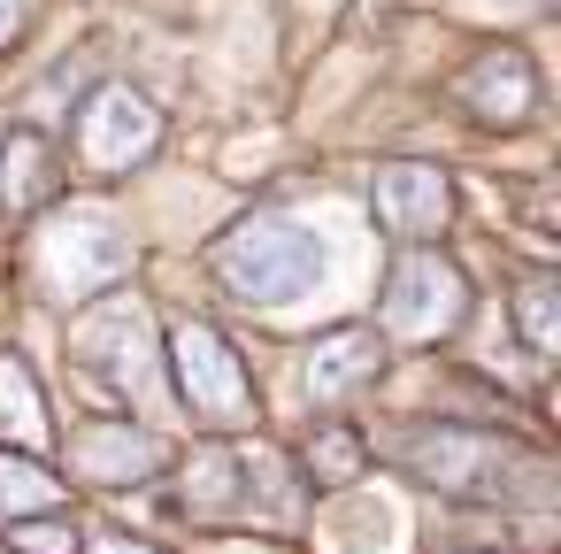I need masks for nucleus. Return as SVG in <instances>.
<instances>
[{"label": "nucleus", "mask_w": 561, "mask_h": 554, "mask_svg": "<svg viewBox=\"0 0 561 554\" xmlns=\"http://www.w3.org/2000/svg\"><path fill=\"white\" fill-rule=\"evenodd\" d=\"M216 278L254 308H285V301H308L331 278V247L308 224L262 208V216H247L216 239Z\"/></svg>", "instance_id": "f257e3e1"}, {"label": "nucleus", "mask_w": 561, "mask_h": 554, "mask_svg": "<svg viewBox=\"0 0 561 554\" xmlns=\"http://www.w3.org/2000/svg\"><path fill=\"white\" fill-rule=\"evenodd\" d=\"M408 470L438 493H477V500H507V493H546V462L492 439V431H431V439H408Z\"/></svg>", "instance_id": "f03ea898"}, {"label": "nucleus", "mask_w": 561, "mask_h": 554, "mask_svg": "<svg viewBox=\"0 0 561 554\" xmlns=\"http://www.w3.org/2000/svg\"><path fill=\"white\" fill-rule=\"evenodd\" d=\"M461 308H469V285H461V270L446 255L408 247L392 262V278H385V331H400V339H446L461 324Z\"/></svg>", "instance_id": "7ed1b4c3"}, {"label": "nucleus", "mask_w": 561, "mask_h": 554, "mask_svg": "<svg viewBox=\"0 0 561 554\" xmlns=\"http://www.w3.org/2000/svg\"><path fill=\"white\" fill-rule=\"evenodd\" d=\"M170 354H178V393L201 423H239L254 408V385L239 370V354L208 331V324H178L170 331Z\"/></svg>", "instance_id": "20e7f679"}, {"label": "nucleus", "mask_w": 561, "mask_h": 554, "mask_svg": "<svg viewBox=\"0 0 561 554\" xmlns=\"http://www.w3.org/2000/svg\"><path fill=\"white\" fill-rule=\"evenodd\" d=\"M39 270L55 278V293H93V285L131 270V239L108 208H70L62 231L39 247Z\"/></svg>", "instance_id": "39448f33"}, {"label": "nucleus", "mask_w": 561, "mask_h": 554, "mask_svg": "<svg viewBox=\"0 0 561 554\" xmlns=\"http://www.w3.org/2000/svg\"><path fill=\"white\" fill-rule=\"evenodd\" d=\"M369 216H377V231L385 239H431L446 216H454V185H446V170H431V162H385L377 178H369Z\"/></svg>", "instance_id": "423d86ee"}, {"label": "nucleus", "mask_w": 561, "mask_h": 554, "mask_svg": "<svg viewBox=\"0 0 561 554\" xmlns=\"http://www.w3.org/2000/svg\"><path fill=\"white\" fill-rule=\"evenodd\" d=\"M154 139H162V116H154L131 86H93V93H85V109H78V147H85V162L124 170V162H139V155H154Z\"/></svg>", "instance_id": "0eeeda50"}, {"label": "nucleus", "mask_w": 561, "mask_h": 554, "mask_svg": "<svg viewBox=\"0 0 561 554\" xmlns=\"http://www.w3.org/2000/svg\"><path fill=\"white\" fill-rule=\"evenodd\" d=\"M78 362L116 393H147V316H139V301L93 308L78 324Z\"/></svg>", "instance_id": "6e6552de"}, {"label": "nucleus", "mask_w": 561, "mask_h": 554, "mask_svg": "<svg viewBox=\"0 0 561 554\" xmlns=\"http://www.w3.org/2000/svg\"><path fill=\"white\" fill-rule=\"evenodd\" d=\"M454 101H461L469 116H484V124H515V116L538 101V78H530V63H523L515 47H500V55H477V63L454 78Z\"/></svg>", "instance_id": "1a4fd4ad"}, {"label": "nucleus", "mask_w": 561, "mask_h": 554, "mask_svg": "<svg viewBox=\"0 0 561 554\" xmlns=\"http://www.w3.org/2000/svg\"><path fill=\"white\" fill-rule=\"evenodd\" d=\"M385 370V339L369 331V324H346V331H323L316 347H308V393L316 400H339V393H354V385H369Z\"/></svg>", "instance_id": "9d476101"}, {"label": "nucleus", "mask_w": 561, "mask_h": 554, "mask_svg": "<svg viewBox=\"0 0 561 554\" xmlns=\"http://www.w3.org/2000/svg\"><path fill=\"white\" fill-rule=\"evenodd\" d=\"M55 178H62V155H55V139L47 132H9L0 139V201H9L16 216L24 208H39L47 193H55Z\"/></svg>", "instance_id": "9b49d317"}, {"label": "nucleus", "mask_w": 561, "mask_h": 554, "mask_svg": "<svg viewBox=\"0 0 561 554\" xmlns=\"http://www.w3.org/2000/svg\"><path fill=\"white\" fill-rule=\"evenodd\" d=\"M70 462H78L93 485H131V477H147V470H162V439H147V431H131V423H108V431H85V439L70 446Z\"/></svg>", "instance_id": "f8f14e48"}, {"label": "nucleus", "mask_w": 561, "mask_h": 554, "mask_svg": "<svg viewBox=\"0 0 561 554\" xmlns=\"http://www.w3.org/2000/svg\"><path fill=\"white\" fill-rule=\"evenodd\" d=\"M32 508H62V485H55L39 462H9V454H0V516H9V531H16Z\"/></svg>", "instance_id": "ddd939ff"}, {"label": "nucleus", "mask_w": 561, "mask_h": 554, "mask_svg": "<svg viewBox=\"0 0 561 554\" xmlns=\"http://www.w3.org/2000/svg\"><path fill=\"white\" fill-rule=\"evenodd\" d=\"M231 477H239V454H231V446H201V454H193V508H208V516L239 508Z\"/></svg>", "instance_id": "4468645a"}, {"label": "nucleus", "mask_w": 561, "mask_h": 554, "mask_svg": "<svg viewBox=\"0 0 561 554\" xmlns=\"http://www.w3.org/2000/svg\"><path fill=\"white\" fill-rule=\"evenodd\" d=\"M515 316H523V339H530V354H553V347H561V324H553V285H546V278H530V285H523Z\"/></svg>", "instance_id": "2eb2a0df"}, {"label": "nucleus", "mask_w": 561, "mask_h": 554, "mask_svg": "<svg viewBox=\"0 0 561 554\" xmlns=\"http://www.w3.org/2000/svg\"><path fill=\"white\" fill-rule=\"evenodd\" d=\"M16 546L24 554H78V531L70 523H16Z\"/></svg>", "instance_id": "dca6fc26"}, {"label": "nucleus", "mask_w": 561, "mask_h": 554, "mask_svg": "<svg viewBox=\"0 0 561 554\" xmlns=\"http://www.w3.org/2000/svg\"><path fill=\"white\" fill-rule=\"evenodd\" d=\"M24 16V0H0V39H9V24Z\"/></svg>", "instance_id": "f3484780"}, {"label": "nucleus", "mask_w": 561, "mask_h": 554, "mask_svg": "<svg viewBox=\"0 0 561 554\" xmlns=\"http://www.w3.org/2000/svg\"><path fill=\"white\" fill-rule=\"evenodd\" d=\"M93 554H147V546H124V539H101Z\"/></svg>", "instance_id": "a211bd4d"}]
</instances>
